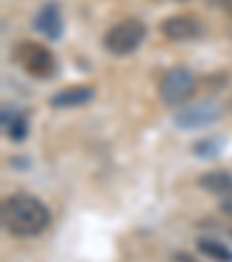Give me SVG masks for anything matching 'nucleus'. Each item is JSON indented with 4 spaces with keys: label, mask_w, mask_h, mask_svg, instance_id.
<instances>
[{
    "label": "nucleus",
    "mask_w": 232,
    "mask_h": 262,
    "mask_svg": "<svg viewBox=\"0 0 232 262\" xmlns=\"http://www.w3.org/2000/svg\"><path fill=\"white\" fill-rule=\"evenodd\" d=\"M0 218H3L5 232L19 239L37 237L51 225L49 207L30 193H14L5 198L3 209H0Z\"/></svg>",
    "instance_id": "obj_1"
},
{
    "label": "nucleus",
    "mask_w": 232,
    "mask_h": 262,
    "mask_svg": "<svg viewBox=\"0 0 232 262\" xmlns=\"http://www.w3.org/2000/svg\"><path fill=\"white\" fill-rule=\"evenodd\" d=\"M144 40H146V26H144V21L130 16V19L114 24L104 33L102 45L112 56H130L133 51H137L142 47Z\"/></svg>",
    "instance_id": "obj_2"
},
{
    "label": "nucleus",
    "mask_w": 232,
    "mask_h": 262,
    "mask_svg": "<svg viewBox=\"0 0 232 262\" xmlns=\"http://www.w3.org/2000/svg\"><path fill=\"white\" fill-rule=\"evenodd\" d=\"M14 60L28 77L35 79H49L56 72L54 51L40 42H21L14 49Z\"/></svg>",
    "instance_id": "obj_3"
},
{
    "label": "nucleus",
    "mask_w": 232,
    "mask_h": 262,
    "mask_svg": "<svg viewBox=\"0 0 232 262\" xmlns=\"http://www.w3.org/2000/svg\"><path fill=\"white\" fill-rule=\"evenodd\" d=\"M195 74L191 72L188 68H177L167 70V72L160 77L158 81V98L163 104L167 107H179L183 104L186 100H191V95L195 93Z\"/></svg>",
    "instance_id": "obj_4"
},
{
    "label": "nucleus",
    "mask_w": 232,
    "mask_h": 262,
    "mask_svg": "<svg viewBox=\"0 0 232 262\" xmlns=\"http://www.w3.org/2000/svg\"><path fill=\"white\" fill-rule=\"evenodd\" d=\"M223 119V109L216 102H198L191 107H183L174 114V125L181 130H198L209 128V125L218 123Z\"/></svg>",
    "instance_id": "obj_5"
},
{
    "label": "nucleus",
    "mask_w": 232,
    "mask_h": 262,
    "mask_svg": "<svg viewBox=\"0 0 232 262\" xmlns=\"http://www.w3.org/2000/svg\"><path fill=\"white\" fill-rule=\"evenodd\" d=\"M160 33L167 37L170 42H191L198 40L202 33V24L195 16L188 14H174L160 24Z\"/></svg>",
    "instance_id": "obj_6"
},
{
    "label": "nucleus",
    "mask_w": 232,
    "mask_h": 262,
    "mask_svg": "<svg viewBox=\"0 0 232 262\" xmlns=\"http://www.w3.org/2000/svg\"><path fill=\"white\" fill-rule=\"evenodd\" d=\"M35 28L37 33L45 35L47 40H58L63 35V12L58 3H47L35 16Z\"/></svg>",
    "instance_id": "obj_7"
},
{
    "label": "nucleus",
    "mask_w": 232,
    "mask_h": 262,
    "mask_svg": "<svg viewBox=\"0 0 232 262\" xmlns=\"http://www.w3.org/2000/svg\"><path fill=\"white\" fill-rule=\"evenodd\" d=\"M93 95H95V91L91 86H68V89L51 95L49 102L56 109H72V107H81V104L91 102Z\"/></svg>",
    "instance_id": "obj_8"
},
{
    "label": "nucleus",
    "mask_w": 232,
    "mask_h": 262,
    "mask_svg": "<svg viewBox=\"0 0 232 262\" xmlns=\"http://www.w3.org/2000/svg\"><path fill=\"white\" fill-rule=\"evenodd\" d=\"M198 186L209 195H216L221 200H230L232 198V174L230 172H221V169H214V172H204L198 179Z\"/></svg>",
    "instance_id": "obj_9"
},
{
    "label": "nucleus",
    "mask_w": 232,
    "mask_h": 262,
    "mask_svg": "<svg viewBox=\"0 0 232 262\" xmlns=\"http://www.w3.org/2000/svg\"><path fill=\"white\" fill-rule=\"evenodd\" d=\"M3 130L12 142H24L30 133V123L26 112L16 107H3Z\"/></svg>",
    "instance_id": "obj_10"
},
{
    "label": "nucleus",
    "mask_w": 232,
    "mask_h": 262,
    "mask_svg": "<svg viewBox=\"0 0 232 262\" xmlns=\"http://www.w3.org/2000/svg\"><path fill=\"white\" fill-rule=\"evenodd\" d=\"M198 251L207 255L214 262H232V248L227 244L218 242L214 237H200L198 239Z\"/></svg>",
    "instance_id": "obj_11"
},
{
    "label": "nucleus",
    "mask_w": 232,
    "mask_h": 262,
    "mask_svg": "<svg viewBox=\"0 0 232 262\" xmlns=\"http://www.w3.org/2000/svg\"><path fill=\"white\" fill-rule=\"evenodd\" d=\"M221 148H223L221 137H207V139H200L198 144H193V151L200 158H216V156H221Z\"/></svg>",
    "instance_id": "obj_12"
},
{
    "label": "nucleus",
    "mask_w": 232,
    "mask_h": 262,
    "mask_svg": "<svg viewBox=\"0 0 232 262\" xmlns=\"http://www.w3.org/2000/svg\"><path fill=\"white\" fill-rule=\"evenodd\" d=\"M221 211L225 213V216L232 218V198L230 200H223V202H221Z\"/></svg>",
    "instance_id": "obj_13"
},
{
    "label": "nucleus",
    "mask_w": 232,
    "mask_h": 262,
    "mask_svg": "<svg viewBox=\"0 0 232 262\" xmlns=\"http://www.w3.org/2000/svg\"><path fill=\"white\" fill-rule=\"evenodd\" d=\"M225 7H227V10L232 12V0H225Z\"/></svg>",
    "instance_id": "obj_14"
},
{
    "label": "nucleus",
    "mask_w": 232,
    "mask_h": 262,
    "mask_svg": "<svg viewBox=\"0 0 232 262\" xmlns=\"http://www.w3.org/2000/svg\"><path fill=\"white\" fill-rule=\"evenodd\" d=\"M179 3H188V0H179Z\"/></svg>",
    "instance_id": "obj_15"
},
{
    "label": "nucleus",
    "mask_w": 232,
    "mask_h": 262,
    "mask_svg": "<svg viewBox=\"0 0 232 262\" xmlns=\"http://www.w3.org/2000/svg\"><path fill=\"white\" fill-rule=\"evenodd\" d=\"M230 109H232V98H230Z\"/></svg>",
    "instance_id": "obj_16"
}]
</instances>
